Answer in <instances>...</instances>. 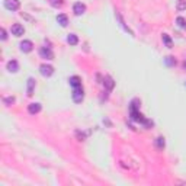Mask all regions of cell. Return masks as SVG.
<instances>
[{"mask_svg":"<svg viewBox=\"0 0 186 186\" xmlns=\"http://www.w3.org/2000/svg\"><path fill=\"white\" fill-rule=\"evenodd\" d=\"M12 35H15V37H22V35L25 34V29H23V26L19 25V23H15V25H12Z\"/></svg>","mask_w":186,"mask_h":186,"instance_id":"52a82bcc","label":"cell"},{"mask_svg":"<svg viewBox=\"0 0 186 186\" xmlns=\"http://www.w3.org/2000/svg\"><path fill=\"white\" fill-rule=\"evenodd\" d=\"M156 145L161 150V148L164 147V138H163V137H159V138L156 140Z\"/></svg>","mask_w":186,"mask_h":186,"instance_id":"ffe728a7","label":"cell"},{"mask_svg":"<svg viewBox=\"0 0 186 186\" xmlns=\"http://www.w3.org/2000/svg\"><path fill=\"white\" fill-rule=\"evenodd\" d=\"M161 38H163V42L166 44V46H167V48H172V39H170L169 35L163 34V35H161Z\"/></svg>","mask_w":186,"mask_h":186,"instance_id":"e0dca14e","label":"cell"},{"mask_svg":"<svg viewBox=\"0 0 186 186\" xmlns=\"http://www.w3.org/2000/svg\"><path fill=\"white\" fill-rule=\"evenodd\" d=\"M57 22H58L60 25L63 26H67L68 25V17H67V15H64V13H61V15H58L57 16Z\"/></svg>","mask_w":186,"mask_h":186,"instance_id":"4fadbf2b","label":"cell"},{"mask_svg":"<svg viewBox=\"0 0 186 186\" xmlns=\"http://www.w3.org/2000/svg\"><path fill=\"white\" fill-rule=\"evenodd\" d=\"M176 25H178L179 28H182V29H186V19L182 16H178L176 17Z\"/></svg>","mask_w":186,"mask_h":186,"instance_id":"2e32d148","label":"cell"},{"mask_svg":"<svg viewBox=\"0 0 186 186\" xmlns=\"http://www.w3.org/2000/svg\"><path fill=\"white\" fill-rule=\"evenodd\" d=\"M176 9L178 10H186V0H178V3H176Z\"/></svg>","mask_w":186,"mask_h":186,"instance_id":"ac0fdd59","label":"cell"},{"mask_svg":"<svg viewBox=\"0 0 186 186\" xmlns=\"http://www.w3.org/2000/svg\"><path fill=\"white\" fill-rule=\"evenodd\" d=\"M41 109H42V106H41V103H38V102H35V103H31V105L28 106V112H29L31 115L38 114V112H41Z\"/></svg>","mask_w":186,"mask_h":186,"instance_id":"30bf717a","label":"cell"},{"mask_svg":"<svg viewBox=\"0 0 186 186\" xmlns=\"http://www.w3.org/2000/svg\"><path fill=\"white\" fill-rule=\"evenodd\" d=\"M0 34H2V35H0V38L3 39V41H4L6 38H7V35H6V31H4L3 28H2V31H0Z\"/></svg>","mask_w":186,"mask_h":186,"instance_id":"603a6c76","label":"cell"},{"mask_svg":"<svg viewBox=\"0 0 186 186\" xmlns=\"http://www.w3.org/2000/svg\"><path fill=\"white\" fill-rule=\"evenodd\" d=\"M17 68H19V66H17L16 60H12V61H9V63H7V70L10 73H16Z\"/></svg>","mask_w":186,"mask_h":186,"instance_id":"5bb4252c","label":"cell"},{"mask_svg":"<svg viewBox=\"0 0 186 186\" xmlns=\"http://www.w3.org/2000/svg\"><path fill=\"white\" fill-rule=\"evenodd\" d=\"M185 66H186V64H185Z\"/></svg>","mask_w":186,"mask_h":186,"instance_id":"cb8c5ba5","label":"cell"},{"mask_svg":"<svg viewBox=\"0 0 186 186\" xmlns=\"http://www.w3.org/2000/svg\"><path fill=\"white\" fill-rule=\"evenodd\" d=\"M138 103H140L138 99H134V100L131 102V106H130V112H131V118L134 119V121H137V122H141V124H144V125H147V127H151L153 122L147 121V119L144 118L143 115L140 114V110H138Z\"/></svg>","mask_w":186,"mask_h":186,"instance_id":"6da1fadb","label":"cell"},{"mask_svg":"<svg viewBox=\"0 0 186 186\" xmlns=\"http://www.w3.org/2000/svg\"><path fill=\"white\" fill-rule=\"evenodd\" d=\"M39 57L44 60H52L54 58V52L51 51V48H46V46H42L39 50Z\"/></svg>","mask_w":186,"mask_h":186,"instance_id":"3957f363","label":"cell"},{"mask_svg":"<svg viewBox=\"0 0 186 186\" xmlns=\"http://www.w3.org/2000/svg\"><path fill=\"white\" fill-rule=\"evenodd\" d=\"M83 99H85V92H83L81 87H77V89L73 90V100L76 103H80Z\"/></svg>","mask_w":186,"mask_h":186,"instance_id":"277c9868","label":"cell"},{"mask_svg":"<svg viewBox=\"0 0 186 186\" xmlns=\"http://www.w3.org/2000/svg\"><path fill=\"white\" fill-rule=\"evenodd\" d=\"M67 42L70 44V45H77L79 44V38H77L76 34H70L67 37Z\"/></svg>","mask_w":186,"mask_h":186,"instance_id":"9a60e30c","label":"cell"},{"mask_svg":"<svg viewBox=\"0 0 186 186\" xmlns=\"http://www.w3.org/2000/svg\"><path fill=\"white\" fill-rule=\"evenodd\" d=\"M166 64H167V66H169V67H173L174 64H176V60L173 58V57H166Z\"/></svg>","mask_w":186,"mask_h":186,"instance_id":"d6986e66","label":"cell"},{"mask_svg":"<svg viewBox=\"0 0 186 186\" xmlns=\"http://www.w3.org/2000/svg\"><path fill=\"white\" fill-rule=\"evenodd\" d=\"M19 46H21L22 52H31L32 48H34V44L31 42L29 39H25V41H22V42L19 44Z\"/></svg>","mask_w":186,"mask_h":186,"instance_id":"8992f818","label":"cell"},{"mask_svg":"<svg viewBox=\"0 0 186 186\" xmlns=\"http://www.w3.org/2000/svg\"><path fill=\"white\" fill-rule=\"evenodd\" d=\"M68 83L73 89H77V87H81V79L79 76H71L68 79Z\"/></svg>","mask_w":186,"mask_h":186,"instance_id":"9c48e42d","label":"cell"},{"mask_svg":"<svg viewBox=\"0 0 186 186\" xmlns=\"http://www.w3.org/2000/svg\"><path fill=\"white\" fill-rule=\"evenodd\" d=\"M51 4H52L54 7H61L63 2H61V0H51Z\"/></svg>","mask_w":186,"mask_h":186,"instance_id":"44dd1931","label":"cell"},{"mask_svg":"<svg viewBox=\"0 0 186 186\" xmlns=\"http://www.w3.org/2000/svg\"><path fill=\"white\" fill-rule=\"evenodd\" d=\"M4 7L10 12H15L21 7V3H19V0H4Z\"/></svg>","mask_w":186,"mask_h":186,"instance_id":"7a4b0ae2","label":"cell"},{"mask_svg":"<svg viewBox=\"0 0 186 186\" xmlns=\"http://www.w3.org/2000/svg\"><path fill=\"white\" fill-rule=\"evenodd\" d=\"M3 100H4V103H7V105H12L13 102H15V97H4Z\"/></svg>","mask_w":186,"mask_h":186,"instance_id":"7402d4cb","label":"cell"},{"mask_svg":"<svg viewBox=\"0 0 186 186\" xmlns=\"http://www.w3.org/2000/svg\"><path fill=\"white\" fill-rule=\"evenodd\" d=\"M103 85H105V87L108 90H112L114 89V86H115V81L110 76H105L103 77Z\"/></svg>","mask_w":186,"mask_h":186,"instance_id":"8fae6325","label":"cell"},{"mask_svg":"<svg viewBox=\"0 0 186 186\" xmlns=\"http://www.w3.org/2000/svg\"><path fill=\"white\" fill-rule=\"evenodd\" d=\"M34 89H35V80L32 77L28 79V87H26V95L28 96H32L34 95Z\"/></svg>","mask_w":186,"mask_h":186,"instance_id":"7c38bea8","label":"cell"},{"mask_svg":"<svg viewBox=\"0 0 186 186\" xmlns=\"http://www.w3.org/2000/svg\"><path fill=\"white\" fill-rule=\"evenodd\" d=\"M39 73H41L44 77H50V76H52V73H54V67H52V66H48V64H42V66L39 67Z\"/></svg>","mask_w":186,"mask_h":186,"instance_id":"5b68a950","label":"cell"},{"mask_svg":"<svg viewBox=\"0 0 186 186\" xmlns=\"http://www.w3.org/2000/svg\"><path fill=\"white\" fill-rule=\"evenodd\" d=\"M73 12L76 13L77 16H80V15H83V13L86 12V6L83 3H80V2H77V3H74V6H73Z\"/></svg>","mask_w":186,"mask_h":186,"instance_id":"ba28073f","label":"cell"}]
</instances>
